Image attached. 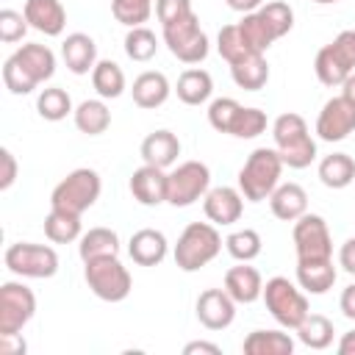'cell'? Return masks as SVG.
I'll return each mask as SVG.
<instances>
[{"label":"cell","mask_w":355,"mask_h":355,"mask_svg":"<svg viewBox=\"0 0 355 355\" xmlns=\"http://www.w3.org/2000/svg\"><path fill=\"white\" fill-rule=\"evenodd\" d=\"M61 58H64L69 72L86 75L97 64V44H94V39L89 33H69L61 42Z\"/></svg>","instance_id":"20"},{"label":"cell","mask_w":355,"mask_h":355,"mask_svg":"<svg viewBox=\"0 0 355 355\" xmlns=\"http://www.w3.org/2000/svg\"><path fill=\"white\" fill-rule=\"evenodd\" d=\"M164 42L169 53L183 64H200L208 55V36L200 28V17L194 11L172 25H164Z\"/></svg>","instance_id":"9"},{"label":"cell","mask_w":355,"mask_h":355,"mask_svg":"<svg viewBox=\"0 0 355 355\" xmlns=\"http://www.w3.org/2000/svg\"><path fill=\"white\" fill-rule=\"evenodd\" d=\"M36 313V297L25 283H3L0 286V336L19 333Z\"/></svg>","instance_id":"12"},{"label":"cell","mask_w":355,"mask_h":355,"mask_svg":"<svg viewBox=\"0 0 355 355\" xmlns=\"http://www.w3.org/2000/svg\"><path fill=\"white\" fill-rule=\"evenodd\" d=\"M28 28H31V25H28L25 14L11 11V8H3V11H0V42L14 44V42H19V39L25 36Z\"/></svg>","instance_id":"44"},{"label":"cell","mask_w":355,"mask_h":355,"mask_svg":"<svg viewBox=\"0 0 355 355\" xmlns=\"http://www.w3.org/2000/svg\"><path fill=\"white\" fill-rule=\"evenodd\" d=\"M269 208L283 222H297L308 211V194L300 183H280L269 194Z\"/></svg>","instance_id":"23"},{"label":"cell","mask_w":355,"mask_h":355,"mask_svg":"<svg viewBox=\"0 0 355 355\" xmlns=\"http://www.w3.org/2000/svg\"><path fill=\"white\" fill-rule=\"evenodd\" d=\"M272 139H275V150L280 153L283 164L291 166V169H305L313 164L316 158V141L308 130V122L288 111V114H280L272 125Z\"/></svg>","instance_id":"3"},{"label":"cell","mask_w":355,"mask_h":355,"mask_svg":"<svg viewBox=\"0 0 355 355\" xmlns=\"http://www.w3.org/2000/svg\"><path fill=\"white\" fill-rule=\"evenodd\" d=\"M55 72V55L47 44H22L3 64V83L11 94H31Z\"/></svg>","instance_id":"1"},{"label":"cell","mask_w":355,"mask_h":355,"mask_svg":"<svg viewBox=\"0 0 355 355\" xmlns=\"http://www.w3.org/2000/svg\"><path fill=\"white\" fill-rule=\"evenodd\" d=\"M241 105L233 100V97H216L211 105H208V122L214 130L219 133H230L233 130V122L239 116Z\"/></svg>","instance_id":"41"},{"label":"cell","mask_w":355,"mask_h":355,"mask_svg":"<svg viewBox=\"0 0 355 355\" xmlns=\"http://www.w3.org/2000/svg\"><path fill=\"white\" fill-rule=\"evenodd\" d=\"M175 92H178V100L180 103H186V105H202L211 97V92H214V80H211V75L205 69H186V72H180Z\"/></svg>","instance_id":"31"},{"label":"cell","mask_w":355,"mask_h":355,"mask_svg":"<svg viewBox=\"0 0 355 355\" xmlns=\"http://www.w3.org/2000/svg\"><path fill=\"white\" fill-rule=\"evenodd\" d=\"M111 14L125 28H139L153 14V0H111Z\"/></svg>","instance_id":"39"},{"label":"cell","mask_w":355,"mask_h":355,"mask_svg":"<svg viewBox=\"0 0 355 355\" xmlns=\"http://www.w3.org/2000/svg\"><path fill=\"white\" fill-rule=\"evenodd\" d=\"M263 130H266V114L261 108H244L241 105V111H239V116L233 122L230 136H236V139H255Z\"/></svg>","instance_id":"42"},{"label":"cell","mask_w":355,"mask_h":355,"mask_svg":"<svg viewBox=\"0 0 355 355\" xmlns=\"http://www.w3.org/2000/svg\"><path fill=\"white\" fill-rule=\"evenodd\" d=\"M258 11H261V14L266 17V22L275 28L277 39H280V36H286V33L294 28V11H291V6H288V3H283V0L263 3Z\"/></svg>","instance_id":"43"},{"label":"cell","mask_w":355,"mask_h":355,"mask_svg":"<svg viewBox=\"0 0 355 355\" xmlns=\"http://www.w3.org/2000/svg\"><path fill=\"white\" fill-rule=\"evenodd\" d=\"M78 252L83 263L92 258H103V255H119V236L111 227H92L80 236Z\"/></svg>","instance_id":"32"},{"label":"cell","mask_w":355,"mask_h":355,"mask_svg":"<svg viewBox=\"0 0 355 355\" xmlns=\"http://www.w3.org/2000/svg\"><path fill=\"white\" fill-rule=\"evenodd\" d=\"M180 155V139L172 133V130H153L150 136H144L141 141V158L144 164H153V166H172Z\"/></svg>","instance_id":"24"},{"label":"cell","mask_w":355,"mask_h":355,"mask_svg":"<svg viewBox=\"0 0 355 355\" xmlns=\"http://www.w3.org/2000/svg\"><path fill=\"white\" fill-rule=\"evenodd\" d=\"M166 250H169V241L155 227H141L128 241V255L139 266H158L166 258Z\"/></svg>","instance_id":"18"},{"label":"cell","mask_w":355,"mask_h":355,"mask_svg":"<svg viewBox=\"0 0 355 355\" xmlns=\"http://www.w3.org/2000/svg\"><path fill=\"white\" fill-rule=\"evenodd\" d=\"M28 344L19 333H11V336H0V352L3 355H25Z\"/></svg>","instance_id":"47"},{"label":"cell","mask_w":355,"mask_h":355,"mask_svg":"<svg viewBox=\"0 0 355 355\" xmlns=\"http://www.w3.org/2000/svg\"><path fill=\"white\" fill-rule=\"evenodd\" d=\"M283 158L275 147H258L247 155L244 166L239 169V191L250 202L269 200V194L280 186V172H283Z\"/></svg>","instance_id":"2"},{"label":"cell","mask_w":355,"mask_h":355,"mask_svg":"<svg viewBox=\"0 0 355 355\" xmlns=\"http://www.w3.org/2000/svg\"><path fill=\"white\" fill-rule=\"evenodd\" d=\"M233 11H241V14H250V11H258L263 6V0H225Z\"/></svg>","instance_id":"52"},{"label":"cell","mask_w":355,"mask_h":355,"mask_svg":"<svg viewBox=\"0 0 355 355\" xmlns=\"http://www.w3.org/2000/svg\"><path fill=\"white\" fill-rule=\"evenodd\" d=\"M169 92H172V86H169L166 75H164V72H155V69L141 72V75L133 80V86H130L133 103H136L139 108H147V111L164 105V103L169 100Z\"/></svg>","instance_id":"22"},{"label":"cell","mask_w":355,"mask_h":355,"mask_svg":"<svg viewBox=\"0 0 355 355\" xmlns=\"http://www.w3.org/2000/svg\"><path fill=\"white\" fill-rule=\"evenodd\" d=\"M0 164H3V172H0V191H8L17 180V158L11 150H0Z\"/></svg>","instance_id":"46"},{"label":"cell","mask_w":355,"mask_h":355,"mask_svg":"<svg viewBox=\"0 0 355 355\" xmlns=\"http://www.w3.org/2000/svg\"><path fill=\"white\" fill-rule=\"evenodd\" d=\"M341 94H344V97H347V100L355 105V72H352V75H349V78L341 83Z\"/></svg>","instance_id":"54"},{"label":"cell","mask_w":355,"mask_h":355,"mask_svg":"<svg viewBox=\"0 0 355 355\" xmlns=\"http://www.w3.org/2000/svg\"><path fill=\"white\" fill-rule=\"evenodd\" d=\"M333 322L322 313H308L300 327H297V338L308 347V349H327L333 344Z\"/></svg>","instance_id":"35"},{"label":"cell","mask_w":355,"mask_h":355,"mask_svg":"<svg viewBox=\"0 0 355 355\" xmlns=\"http://www.w3.org/2000/svg\"><path fill=\"white\" fill-rule=\"evenodd\" d=\"M194 8H191V0H155V17L164 25H172L183 17H189Z\"/></svg>","instance_id":"45"},{"label":"cell","mask_w":355,"mask_h":355,"mask_svg":"<svg viewBox=\"0 0 355 355\" xmlns=\"http://www.w3.org/2000/svg\"><path fill=\"white\" fill-rule=\"evenodd\" d=\"M125 53L130 61H150L155 53H158V39L150 28L139 25V28H128L125 33Z\"/></svg>","instance_id":"37"},{"label":"cell","mask_w":355,"mask_h":355,"mask_svg":"<svg viewBox=\"0 0 355 355\" xmlns=\"http://www.w3.org/2000/svg\"><path fill=\"white\" fill-rule=\"evenodd\" d=\"M261 297H263L266 311L272 313V319H275L280 327H286V330H297L300 322L311 313L308 297H305L288 277H280V275H277V277L266 280Z\"/></svg>","instance_id":"6"},{"label":"cell","mask_w":355,"mask_h":355,"mask_svg":"<svg viewBox=\"0 0 355 355\" xmlns=\"http://www.w3.org/2000/svg\"><path fill=\"white\" fill-rule=\"evenodd\" d=\"M261 233L258 230H252V227H241V230H233L227 239H225V247H227V252L236 258V261H252V258H258L261 255Z\"/></svg>","instance_id":"38"},{"label":"cell","mask_w":355,"mask_h":355,"mask_svg":"<svg viewBox=\"0 0 355 355\" xmlns=\"http://www.w3.org/2000/svg\"><path fill=\"white\" fill-rule=\"evenodd\" d=\"M72 116H75V128H78L80 133H86V136H100V133H105L108 125H111V111H108V105H105L103 97H97V100H83V103L72 111Z\"/></svg>","instance_id":"29"},{"label":"cell","mask_w":355,"mask_h":355,"mask_svg":"<svg viewBox=\"0 0 355 355\" xmlns=\"http://www.w3.org/2000/svg\"><path fill=\"white\" fill-rule=\"evenodd\" d=\"M336 349H338V355H355V330H349V333H344Z\"/></svg>","instance_id":"53"},{"label":"cell","mask_w":355,"mask_h":355,"mask_svg":"<svg viewBox=\"0 0 355 355\" xmlns=\"http://www.w3.org/2000/svg\"><path fill=\"white\" fill-rule=\"evenodd\" d=\"M333 42L341 47V53L347 55V61H349V64H352V69H355V28L341 31V33H338Z\"/></svg>","instance_id":"48"},{"label":"cell","mask_w":355,"mask_h":355,"mask_svg":"<svg viewBox=\"0 0 355 355\" xmlns=\"http://www.w3.org/2000/svg\"><path fill=\"white\" fill-rule=\"evenodd\" d=\"M100 175L89 166H80V169H72L50 194V208H61V211H69V214H83L89 211L97 197H100Z\"/></svg>","instance_id":"7"},{"label":"cell","mask_w":355,"mask_h":355,"mask_svg":"<svg viewBox=\"0 0 355 355\" xmlns=\"http://www.w3.org/2000/svg\"><path fill=\"white\" fill-rule=\"evenodd\" d=\"M239 31H241V39L244 44L252 50V53H266L272 47V42L277 39L275 28L266 22V17L261 11H250L241 17V22H236Z\"/></svg>","instance_id":"28"},{"label":"cell","mask_w":355,"mask_h":355,"mask_svg":"<svg viewBox=\"0 0 355 355\" xmlns=\"http://www.w3.org/2000/svg\"><path fill=\"white\" fill-rule=\"evenodd\" d=\"M222 250V236L214 222H191L178 236L175 244V263L183 272H197L211 263Z\"/></svg>","instance_id":"4"},{"label":"cell","mask_w":355,"mask_h":355,"mask_svg":"<svg viewBox=\"0 0 355 355\" xmlns=\"http://www.w3.org/2000/svg\"><path fill=\"white\" fill-rule=\"evenodd\" d=\"M236 300L225 288H205L197 297V319L208 330H225L236 319Z\"/></svg>","instance_id":"14"},{"label":"cell","mask_w":355,"mask_h":355,"mask_svg":"<svg viewBox=\"0 0 355 355\" xmlns=\"http://www.w3.org/2000/svg\"><path fill=\"white\" fill-rule=\"evenodd\" d=\"M338 263H341L344 272L355 275V236L341 244V250H338Z\"/></svg>","instance_id":"49"},{"label":"cell","mask_w":355,"mask_h":355,"mask_svg":"<svg viewBox=\"0 0 355 355\" xmlns=\"http://www.w3.org/2000/svg\"><path fill=\"white\" fill-rule=\"evenodd\" d=\"M166 186H169V175L161 166H153V164H144L130 175V194L141 205L166 202Z\"/></svg>","instance_id":"16"},{"label":"cell","mask_w":355,"mask_h":355,"mask_svg":"<svg viewBox=\"0 0 355 355\" xmlns=\"http://www.w3.org/2000/svg\"><path fill=\"white\" fill-rule=\"evenodd\" d=\"M313 72H316V78H319L324 86H341L355 69H352V64L347 61V55L341 53V47H338L336 42H330V44H324V47L316 53Z\"/></svg>","instance_id":"21"},{"label":"cell","mask_w":355,"mask_h":355,"mask_svg":"<svg viewBox=\"0 0 355 355\" xmlns=\"http://www.w3.org/2000/svg\"><path fill=\"white\" fill-rule=\"evenodd\" d=\"M197 352L222 355V347H219V344H211V341H189V344L183 347V355H197Z\"/></svg>","instance_id":"50"},{"label":"cell","mask_w":355,"mask_h":355,"mask_svg":"<svg viewBox=\"0 0 355 355\" xmlns=\"http://www.w3.org/2000/svg\"><path fill=\"white\" fill-rule=\"evenodd\" d=\"M3 261L19 277H36V280H42V277H53L58 272V255L47 244H33V241L8 244Z\"/></svg>","instance_id":"10"},{"label":"cell","mask_w":355,"mask_h":355,"mask_svg":"<svg viewBox=\"0 0 355 355\" xmlns=\"http://www.w3.org/2000/svg\"><path fill=\"white\" fill-rule=\"evenodd\" d=\"M216 50H219V55H222L227 64H236V61H241V58H247V55H255V53L244 44L241 31H239L236 22H233V25H225V28L219 31V36H216Z\"/></svg>","instance_id":"40"},{"label":"cell","mask_w":355,"mask_h":355,"mask_svg":"<svg viewBox=\"0 0 355 355\" xmlns=\"http://www.w3.org/2000/svg\"><path fill=\"white\" fill-rule=\"evenodd\" d=\"M92 86L103 100H116L125 92V72L116 61L103 58L92 69Z\"/></svg>","instance_id":"33"},{"label":"cell","mask_w":355,"mask_h":355,"mask_svg":"<svg viewBox=\"0 0 355 355\" xmlns=\"http://www.w3.org/2000/svg\"><path fill=\"white\" fill-rule=\"evenodd\" d=\"M22 14L28 25L44 36H61L67 28V11L61 0H25Z\"/></svg>","instance_id":"17"},{"label":"cell","mask_w":355,"mask_h":355,"mask_svg":"<svg viewBox=\"0 0 355 355\" xmlns=\"http://www.w3.org/2000/svg\"><path fill=\"white\" fill-rule=\"evenodd\" d=\"M36 111L47 122H61L67 114H72V97L61 86H47L36 97Z\"/></svg>","instance_id":"36"},{"label":"cell","mask_w":355,"mask_h":355,"mask_svg":"<svg viewBox=\"0 0 355 355\" xmlns=\"http://www.w3.org/2000/svg\"><path fill=\"white\" fill-rule=\"evenodd\" d=\"M83 277L92 294L100 297L103 302H122L133 288V277L128 266L119 261V255H103V258L86 261Z\"/></svg>","instance_id":"5"},{"label":"cell","mask_w":355,"mask_h":355,"mask_svg":"<svg viewBox=\"0 0 355 355\" xmlns=\"http://www.w3.org/2000/svg\"><path fill=\"white\" fill-rule=\"evenodd\" d=\"M313 3H319V6H330V3H338V0H313Z\"/></svg>","instance_id":"55"},{"label":"cell","mask_w":355,"mask_h":355,"mask_svg":"<svg viewBox=\"0 0 355 355\" xmlns=\"http://www.w3.org/2000/svg\"><path fill=\"white\" fill-rule=\"evenodd\" d=\"M202 211L214 225H233L244 214V194L230 186L208 189V194L202 197Z\"/></svg>","instance_id":"15"},{"label":"cell","mask_w":355,"mask_h":355,"mask_svg":"<svg viewBox=\"0 0 355 355\" xmlns=\"http://www.w3.org/2000/svg\"><path fill=\"white\" fill-rule=\"evenodd\" d=\"M338 308L347 319H355V283H349L344 291H341V300H338Z\"/></svg>","instance_id":"51"},{"label":"cell","mask_w":355,"mask_h":355,"mask_svg":"<svg viewBox=\"0 0 355 355\" xmlns=\"http://www.w3.org/2000/svg\"><path fill=\"white\" fill-rule=\"evenodd\" d=\"M294 250H297V263L308 261H330L333 258V236L327 222L319 214H302L294 222Z\"/></svg>","instance_id":"8"},{"label":"cell","mask_w":355,"mask_h":355,"mask_svg":"<svg viewBox=\"0 0 355 355\" xmlns=\"http://www.w3.org/2000/svg\"><path fill=\"white\" fill-rule=\"evenodd\" d=\"M230 75H233V83L244 92H258L266 86L269 80V64L263 58V53H255V55H247L236 64H230Z\"/></svg>","instance_id":"27"},{"label":"cell","mask_w":355,"mask_h":355,"mask_svg":"<svg viewBox=\"0 0 355 355\" xmlns=\"http://www.w3.org/2000/svg\"><path fill=\"white\" fill-rule=\"evenodd\" d=\"M319 180L327 189H347L355 180V161L347 153H330L319 161Z\"/></svg>","instance_id":"30"},{"label":"cell","mask_w":355,"mask_h":355,"mask_svg":"<svg viewBox=\"0 0 355 355\" xmlns=\"http://www.w3.org/2000/svg\"><path fill=\"white\" fill-rule=\"evenodd\" d=\"M225 291L239 305H250L263 294V277L255 266H247V261H241V266H230L225 272Z\"/></svg>","instance_id":"19"},{"label":"cell","mask_w":355,"mask_h":355,"mask_svg":"<svg viewBox=\"0 0 355 355\" xmlns=\"http://www.w3.org/2000/svg\"><path fill=\"white\" fill-rule=\"evenodd\" d=\"M208 186H211V169L202 161H183L169 172L166 202L175 208L194 205L200 197L208 194Z\"/></svg>","instance_id":"11"},{"label":"cell","mask_w":355,"mask_h":355,"mask_svg":"<svg viewBox=\"0 0 355 355\" xmlns=\"http://www.w3.org/2000/svg\"><path fill=\"white\" fill-rule=\"evenodd\" d=\"M338 272L330 261H308V263H297V283L300 288H305L308 294H327L336 283Z\"/></svg>","instance_id":"26"},{"label":"cell","mask_w":355,"mask_h":355,"mask_svg":"<svg viewBox=\"0 0 355 355\" xmlns=\"http://www.w3.org/2000/svg\"><path fill=\"white\" fill-rule=\"evenodd\" d=\"M349 133H355V105L344 94L330 97L316 116V136L322 141H344Z\"/></svg>","instance_id":"13"},{"label":"cell","mask_w":355,"mask_h":355,"mask_svg":"<svg viewBox=\"0 0 355 355\" xmlns=\"http://www.w3.org/2000/svg\"><path fill=\"white\" fill-rule=\"evenodd\" d=\"M244 355H291L294 352V338L283 330H252L244 344Z\"/></svg>","instance_id":"25"},{"label":"cell","mask_w":355,"mask_h":355,"mask_svg":"<svg viewBox=\"0 0 355 355\" xmlns=\"http://www.w3.org/2000/svg\"><path fill=\"white\" fill-rule=\"evenodd\" d=\"M44 236L53 244H69L80 239V216L61 208H50V214L44 216Z\"/></svg>","instance_id":"34"}]
</instances>
